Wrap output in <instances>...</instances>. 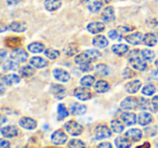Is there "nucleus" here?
I'll return each mask as SVG.
<instances>
[{"label":"nucleus","mask_w":158,"mask_h":148,"mask_svg":"<svg viewBox=\"0 0 158 148\" xmlns=\"http://www.w3.org/2000/svg\"><path fill=\"white\" fill-rule=\"evenodd\" d=\"M140 52L139 50H132L129 53V63L134 69L139 70V72H143L146 69L147 65L143 59H140Z\"/></svg>","instance_id":"f257e3e1"},{"label":"nucleus","mask_w":158,"mask_h":148,"mask_svg":"<svg viewBox=\"0 0 158 148\" xmlns=\"http://www.w3.org/2000/svg\"><path fill=\"white\" fill-rule=\"evenodd\" d=\"M65 131L72 136H78L82 133V126L76 121H68L64 125Z\"/></svg>","instance_id":"f03ea898"},{"label":"nucleus","mask_w":158,"mask_h":148,"mask_svg":"<svg viewBox=\"0 0 158 148\" xmlns=\"http://www.w3.org/2000/svg\"><path fill=\"white\" fill-rule=\"evenodd\" d=\"M11 57H12V60H14V61L18 62V63H24V62H26L27 59H28V54H27L26 51L23 50V49L16 48L12 51Z\"/></svg>","instance_id":"7ed1b4c3"},{"label":"nucleus","mask_w":158,"mask_h":148,"mask_svg":"<svg viewBox=\"0 0 158 148\" xmlns=\"http://www.w3.org/2000/svg\"><path fill=\"white\" fill-rule=\"evenodd\" d=\"M94 136L97 139H104L112 136V131L105 125H99L94 130Z\"/></svg>","instance_id":"20e7f679"},{"label":"nucleus","mask_w":158,"mask_h":148,"mask_svg":"<svg viewBox=\"0 0 158 148\" xmlns=\"http://www.w3.org/2000/svg\"><path fill=\"white\" fill-rule=\"evenodd\" d=\"M74 96L80 101H88L91 98L92 94H91V92L86 87H81V88H76L74 90Z\"/></svg>","instance_id":"39448f33"},{"label":"nucleus","mask_w":158,"mask_h":148,"mask_svg":"<svg viewBox=\"0 0 158 148\" xmlns=\"http://www.w3.org/2000/svg\"><path fill=\"white\" fill-rule=\"evenodd\" d=\"M51 141L54 145H63L64 143L67 142V135L62 130H57L51 136Z\"/></svg>","instance_id":"423d86ee"},{"label":"nucleus","mask_w":158,"mask_h":148,"mask_svg":"<svg viewBox=\"0 0 158 148\" xmlns=\"http://www.w3.org/2000/svg\"><path fill=\"white\" fill-rule=\"evenodd\" d=\"M120 107L125 110H132L139 107V101L135 97H126L120 103Z\"/></svg>","instance_id":"0eeeda50"},{"label":"nucleus","mask_w":158,"mask_h":148,"mask_svg":"<svg viewBox=\"0 0 158 148\" xmlns=\"http://www.w3.org/2000/svg\"><path fill=\"white\" fill-rule=\"evenodd\" d=\"M51 93L56 100H62L66 95V90L61 84H52L51 85Z\"/></svg>","instance_id":"6e6552de"},{"label":"nucleus","mask_w":158,"mask_h":148,"mask_svg":"<svg viewBox=\"0 0 158 148\" xmlns=\"http://www.w3.org/2000/svg\"><path fill=\"white\" fill-rule=\"evenodd\" d=\"M53 76H54V78L56 79V80L61 81V82H67L70 79L69 74H68L66 70L62 69V68H55V69L53 70Z\"/></svg>","instance_id":"1a4fd4ad"},{"label":"nucleus","mask_w":158,"mask_h":148,"mask_svg":"<svg viewBox=\"0 0 158 148\" xmlns=\"http://www.w3.org/2000/svg\"><path fill=\"white\" fill-rule=\"evenodd\" d=\"M1 134L3 137L11 138V137H15L19 134V130L15 125H7L1 128Z\"/></svg>","instance_id":"9d476101"},{"label":"nucleus","mask_w":158,"mask_h":148,"mask_svg":"<svg viewBox=\"0 0 158 148\" xmlns=\"http://www.w3.org/2000/svg\"><path fill=\"white\" fill-rule=\"evenodd\" d=\"M21 81L20 76L15 74H9V75H6L1 78V82L3 84H7V85H13V84H18L19 82Z\"/></svg>","instance_id":"9b49d317"},{"label":"nucleus","mask_w":158,"mask_h":148,"mask_svg":"<svg viewBox=\"0 0 158 148\" xmlns=\"http://www.w3.org/2000/svg\"><path fill=\"white\" fill-rule=\"evenodd\" d=\"M101 18L105 23H110L115 20V11L113 7H106L102 12Z\"/></svg>","instance_id":"f8f14e48"},{"label":"nucleus","mask_w":158,"mask_h":148,"mask_svg":"<svg viewBox=\"0 0 158 148\" xmlns=\"http://www.w3.org/2000/svg\"><path fill=\"white\" fill-rule=\"evenodd\" d=\"M19 123L22 128L26 129V130H34L37 126V122L29 117H23L22 119H20Z\"/></svg>","instance_id":"ddd939ff"},{"label":"nucleus","mask_w":158,"mask_h":148,"mask_svg":"<svg viewBox=\"0 0 158 148\" xmlns=\"http://www.w3.org/2000/svg\"><path fill=\"white\" fill-rule=\"evenodd\" d=\"M141 85H142V83H141L140 80H133V81L128 82L127 84L125 85V90L128 93L134 94L141 89Z\"/></svg>","instance_id":"4468645a"},{"label":"nucleus","mask_w":158,"mask_h":148,"mask_svg":"<svg viewBox=\"0 0 158 148\" xmlns=\"http://www.w3.org/2000/svg\"><path fill=\"white\" fill-rule=\"evenodd\" d=\"M104 28H105V25L100 22L90 23V24L87 26V31L90 34H99V33H101V31H103Z\"/></svg>","instance_id":"2eb2a0df"},{"label":"nucleus","mask_w":158,"mask_h":148,"mask_svg":"<svg viewBox=\"0 0 158 148\" xmlns=\"http://www.w3.org/2000/svg\"><path fill=\"white\" fill-rule=\"evenodd\" d=\"M87 111V107L82 104H79V103H73L70 105V113L75 116H80L84 115Z\"/></svg>","instance_id":"dca6fc26"},{"label":"nucleus","mask_w":158,"mask_h":148,"mask_svg":"<svg viewBox=\"0 0 158 148\" xmlns=\"http://www.w3.org/2000/svg\"><path fill=\"white\" fill-rule=\"evenodd\" d=\"M143 37H144V36L142 35V33H133V34H130L129 36H127L126 40H127L130 44L136 46V44H140L141 41H143Z\"/></svg>","instance_id":"f3484780"},{"label":"nucleus","mask_w":158,"mask_h":148,"mask_svg":"<svg viewBox=\"0 0 158 148\" xmlns=\"http://www.w3.org/2000/svg\"><path fill=\"white\" fill-rule=\"evenodd\" d=\"M120 119L125 122L127 125H133L138 120H136V116L133 113H123L120 115Z\"/></svg>","instance_id":"a211bd4d"},{"label":"nucleus","mask_w":158,"mask_h":148,"mask_svg":"<svg viewBox=\"0 0 158 148\" xmlns=\"http://www.w3.org/2000/svg\"><path fill=\"white\" fill-rule=\"evenodd\" d=\"M61 6H62L61 0H46L44 1V8L50 12L57 10L59 8H61Z\"/></svg>","instance_id":"6ab92c4d"},{"label":"nucleus","mask_w":158,"mask_h":148,"mask_svg":"<svg viewBox=\"0 0 158 148\" xmlns=\"http://www.w3.org/2000/svg\"><path fill=\"white\" fill-rule=\"evenodd\" d=\"M29 63H31V65L34 66L35 68H44V67H46V66H48V62L40 56L31 57Z\"/></svg>","instance_id":"aec40b11"},{"label":"nucleus","mask_w":158,"mask_h":148,"mask_svg":"<svg viewBox=\"0 0 158 148\" xmlns=\"http://www.w3.org/2000/svg\"><path fill=\"white\" fill-rule=\"evenodd\" d=\"M126 136L133 142H139L142 138V131L139 129H131L126 133Z\"/></svg>","instance_id":"412c9836"},{"label":"nucleus","mask_w":158,"mask_h":148,"mask_svg":"<svg viewBox=\"0 0 158 148\" xmlns=\"http://www.w3.org/2000/svg\"><path fill=\"white\" fill-rule=\"evenodd\" d=\"M91 61H92V59L89 56V54L87 52L80 53V54H78L75 57V63L78 64V65H84V64L91 63Z\"/></svg>","instance_id":"4be33fe9"},{"label":"nucleus","mask_w":158,"mask_h":148,"mask_svg":"<svg viewBox=\"0 0 158 148\" xmlns=\"http://www.w3.org/2000/svg\"><path fill=\"white\" fill-rule=\"evenodd\" d=\"M94 90L98 93H105V92H107L110 90V84L104 80H99L95 82Z\"/></svg>","instance_id":"5701e85b"},{"label":"nucleus","mask_w":158,"mask_h":148,"mask_svg":"<svg viewBox=\"0 0 158 148\" xmlns=\"http://www.w3.org/2000/svg\"><path fill=\"white\" fill-rule=\"evenodd\" d=\"M153 121V117L148 113H141L138 117V122L141 125H147Z\"/></svg>","instance_id":"b1692460"},{"label":"nucleus","mask_w":158,"mask_h":148,"mask_svg":"<svg viewBox=\"0 0 158 148\" xmlns=\"http://www.w3.org/2000/svg\"><path fill=\"white\" fill-rule=\"evenodd\" d=\"M26 25L24 23H19V22H12L11 24L8 26V29L12 31H15V33H23V31H26Z\"/></svg>","instance_id":"393cba45"},{"label":"nucleus","mask_w":158,"mask_h":148,"mask_svg":"<svg viewBox=\"0 0 158 148\" xmlns=\"http://www.w3.org/2000/svg\"><path fill=\"white\" fill-rule=\"evenodd\" d=\"M143 43L147 47H154L157 43V38H156V36L154 34L148 33L143 37Z\"/></svg>","instance_id":"a878e982"},{"label":"nucleus","mask_w":158,"mask_h":148,"mask_svg":"<svg viewBox=\"0 0 158 148\" xmlns=\"http://www.w3.org/2000/svg\"><path fill=\"white\" fill-rule=\"evenodd\" d=\"M92 43L94 44L97 48H106L108 46V40L104 36H97L94 39L92 40Z\"/></svg>","instance_id":"bb28decb"},{"label":"nucleus","mask_w":158,"mask_h":148,"mask_svg":"<svg viewBox=\"0 0 158 148\" xmlns=\"http://www.w3.org/2000/svg\"><path fill=\"white\" fill-rule=\"evenodd\" d=\"M115 145L117 148H130L131 147V143L127 137L119 136L115 139Z\"/></svg>","instance_id":"cd10ccee"},{"label":"nucleus","mask_w":158,"mask_h":148,"mask_svg":"<svg viewBox=\"0 0 158 148\" xmlns=\"http://www.w3.org/2000/svg\"><path fill=\"white\" fill-rule=\"evenodd\" d=\"M94 70H95V75H97L98 77H104L110 74V69H108L107 66L104 65V64H99V65H97Z\"/></svg>","instance_id":"c85d7f7f"},{"label":"nucleus","mask_w":158,"mask_h":148,"mask_svg":"<svg viewBox=\"0 0 158 148\" xmlns=\"http://www.w3.org/2000/svg\"><path fill=\"white\" fill-rule=\"evenodd\" d=\"M20 74H21V76L25 77V78H29V77H31L34 74H35L34 66H31V65L23 66V67L20 69Z\"/></svg>","instance_id":"c756f323"},{"label":"nucleus","mask_w":158,"mask_h":148,"mask_svg":"<svg viewBox=\"0 0 158 148\" xmlns=\"http://www.w3.org/2000/svg\"><path fill=\"white\" fill-rule=\"evenodd\" d=\"M27 49L31 53H41L44 50V46L40 42H33L27 47Z\"/></svg>","instance_id":"7c9ffc66"},{"label":"nucleus","mask_w":158,"mask_h":148,"mask_svg":"<svg viewBox=\"0 0 158 148\" xmlns=\"http://www.w3.org/2000/svg\"><path fill=\"white\" fill-rule=\"evenodd\" d=\"M128 50H129L128 46H126V44H121V43L120 44H115V46L112 47V51L117 55L126 54V53L128 52Z\"/></svg>","instance_id":"2f4dec72"},{"label":"nucleus","mask_w":158,"mask_h":148,"mask_svg":"<svg viewBox=\"0 0 158 148\" xmlns=\"http://www.w3.org/2000/svg\"><path fill=\"white\" fill-rule=\"evenodd\" d=\"M18 62H15L14 60H10V61H7L3 63L2 65V70L7 72V70H16L19 68Z\"/></svg>","instance_id":"473e14b6"},{"label":"nucleus","mask_w":158,"mask_h":148,"mask_svg":"<svg viewBox=\"0 0 158 148\" xmlns=\"http://www.w3.org/2000/svg\"><path fill=\"white\" fill-rule=\"evenodd\" d=\"M141 55H142V59L144 60L145 62H152L154 59H155V52L152 50H147V49L142 50Z\"/></svg>","instance_id":"72a5a7b5"},{"label":"nucleus","mask_w":158,"mask_h":148,"mask_svg":"<svg viewBox=\"0 0 158 148\" xmlns=\"http://www.w3.org/2000/svg\"><path fill=\"white\" fill-rule=\"evenodd\" d=\"M95 79L93 76H90V75H87V76L82 77L81 80H80V84L82 85V87H86V88H89L91 87V85L94 83Z\"/></svg>","instance_id":"f704fd0d"},{"label":"nucleus","mask_w":158,"mask_h":148,"mask_svg":"<svg viewBox=\"0 0 158 148\" xmlns=\"http://www.w3.org/2000/svg\"><path fill=\"white\" fill-rule=\"evenodd\" d=\"M139 107L142 110H149V109L152 110V103L146 98L140 97L139 98Z\"/></svg>","instance_id":"c9c22d12"},{"label":"nucleus","mask_w":158,"mask_h":148,"mask_svg":"<svg viewBox=\"0 0 158 148\" xmlns=\"http://www.w3.org/2000/svg\"><path fill=\"white\" fill-rule=\"evenodd\" d=\"M102 5H103V3L100 2L99 0H94L93 2H91L90 5L88 6V9H89V11L92 12V13H98V12L101 10Z\"/></svg>","instance_id":"e433bc0d"},{"label":"nucleus","mask_w":158,"mask_h":148,"mask_svg":"<svg viewBox=\"0 0 158 148\" xmlns=\"http://www.w3.org/2000/svg\"><path fill=\"white\" fill-rule=\"evenodd\" d=\"M110 126H112V130L116 133H121L125 129V126L123 125V123L119 120H113L110 122Z\"/></svg>","instance_id":"4c0bfd02"},{"label":"nucleus","mask_w":158,"mask_h":148,"mask_svg":"<svg viewBox=\"0 0 158 148\" xmlns=\"http://www.w3.org/2000/svg\"><path fill=\"white\" fill-rule=\"evenodd\" d=\"M68 148H87V146L80 139H70L68 143Z\"/></svg>","instance_id":"58836bf2"},{"label":"nucleus","mask_w":158,"mask_h":148,"mask_svg":"<svg viewBox=\"0 0 158 148\" xmlns=\"http://www.w3.org/2000/svg\"><path fill=\"white\" fill-rule=\"evenodd\" d=\"M21 43V38L18 37H10L6 40V44L10 48H16Z\"/></svg>","instance_id":"ea45409f"},{"label":"nucleus","mask_w":158,"mask_h":148,"mask_svg":"<svg viewBox=\"0 0 158 148\" xmlns=\"http://www.w3.org/2000/svg\"><path fill=\"white\" fill-rule=\"evenodd\" d=\"M57 113H59V117L60 119H64V118L68 117V110L67 108L65 107V105L64 104H60L59 106H57Z\"/></svg>","instance_id":"a19ab883"},{"label":"nucleus","mask_w":158,"mask_h":148,"mask_svg":"<svg viewBox=\"0 0 158 148\" xmlns=\"http://www.w3.org/2000/svg\"><path fill=\"white\" fill-rule=\"evenodd\" d=\"M44 54L48 59L50 60H55L60 56V51L54 50V49H48V50L44 51Z\"/></svg>","instance_id":"79ce46f5"},{"label":"nucleus","mask_w":158,"mask_h":148,"mask_svg":"<svg viewBox=\"0 0 158 148\" xmlns=\"http://www.w3.org/2000/svg\"><path fill=\"white\" fill-rule=\"evenodd\" d=\"M155 92H156V88H155V85H153V84L145 85V87L143 88V90H142V93L144 94V95H146V96L153 95Z\"/></svg>","instance_id":"37998d69"},{"label":"nucleus","mask_w":158,"mask_h":148,"mask_svg":"<svg viewBox=\"0 0 158 148\" xmlns=\"http://www.w3.org/2000/svg\"><path fill=\"white\" fill-rule=\"evenodd\" d=\"M108 38L112 40H121V35L118 31H108Z\"/></svg>","instance_id":"c03bdc74"},{"label":"nucleus","mask_w":158,"mask_h":148,"mask_svg":"<svg viewBox=\"0 0 158 148\" xmlns=\"http://www.w3.org/2000/svg\"><path fill=\"white\" fill-rule=\"evenodd\" d=\"M77 51H78V48L76 46H69L68 48L65 49V54L67 56H73L74 54H76Z\"/></svg>","instance_id":"a18cd8bd"},{"label":"nucleus","mask_w":158,"mask_h":148,"mask_svg":"<svg viewBox=\"0 0 158 148\" xmlns=\"http://www.w3.org/2000/svg\"><path fill=\"white\" fill-rule=\"evenodd\" d=\"M86 52L88 53L89 56H90L91 59H92V61H93V60L99 59V57L101 56V53H100L98 50H92V49H89V50H87Z\"/></svg>","instance_id":"49530a36"},{"label":"nucleus","mask_w":158,"mask_h":148,"mask_svg":"<svg viewBox=\"0 0 158 148\" xmlns=\"http://www.w3.org/2000/svg\"><path fill=\"white\" fill-rule=\"evenodd\" d=\"M134 76H135V74H134L133 70H131L130 68H125V69H123V78L128 79V78H132V77H134Z\"/></svg>","instance_id":"de8ad7c7"},{"label":"nucleus","mask_w":158,"mask_h":148,"mask_svg":"<svg viewBox=\"0 0 158 148\" xmlns=\"http://www.w3.org/2000/svg\"><path fill=\"white\" fill-rule=\"evenodd\" d=\"M151 103H152V110L158 111V95L154 96L153 100L151 101Z\"/></svg>","instance_id":"09e8293b"},{"label":"nucleus","mask_w":158,"mask_h":148,"mask_svg":"<svg viewBox=\"0 0 158 148\" xmlns=\"http://www.w3.org/2000/svg\"><path fill=\"white\" fill-rule=\"evenodd\" d=\"M80 69H81L82 72H90V70L93 69V66L91 65V63L84 64V65H80Z\"/></svg>","instance_id":"8fccbe9b"},{"label":"nucleus","mask_w":158,"mask_h":148,"mask_svg":"<svg viewBox=\"0 0 158 148\" xmlns=\"http://www.w3.org/2000/svg\"><path fill=\"white\" fill-rule=\"evenodd\" d=\"M130 29H131V27H128V26H119L118 28H117V31H119V33H127V31H130Z\"/></svg>","instance_id":"3c124183"},{"label":"nucleus","mask_w":158,"mask_h":148,"mask_svg":"<svg viewBox=\"0 0 158 148\" xmlns=\"http://www.w3.org/2000/svg\"><path fill=\"white\" fill-rule=\"evenodd\" d=\"M0 148H10V143L5 139H1L0 141Z\"/></svg>","instance_id":"603ef678"},{"label":"nucleus","mask_w":158,"mask_h":148,"mask_svg":"<svg viewBox=\"0 0 158 148\" xmlns=\"http://www.w3.org/2000/svg\"><path fill=\"white\" fill-rule=\"evenodd\" d=\"M98 148H113L112 144L108 143V142H105V143H101L99 146H98Z\"/></svg>","instance_id":"864d4df0"},{"label":"nucleus","mask_w":158,"mask_h":148,"mask_svg":"<svg viewBox=\"0 0 158 148\" xmlns=\"http://www.w3.org/2000/svg\"><path fill=\"white\" fill-rule=\"evenodd\" d=\"M20 1L21 0H7V2L9 6H15V5H18Z\"/></svg>","instance_id":"5fc2aeb1"},{"label":"nucleus","mask_w":158,"mask_h":148,"mask_svg":"<svg viewBox=\"0 0 158 148\" xmlns=\"http://www.w3.org/2000/svg\"><path fill=\"white\" fill-rule=\"evenodd\" d=\"M138 148H149V144L145 143V144H143L142 146H140V147H138Z\"/></svg>","instance_id":"6e6d98bb"},{"label":"nucleus","mask_w":158,"mask_h":148,"mask_svg":"<svg viewBox=\"0 0 158 148\" xmlns=\"http://www.w3.org/2000/svg\"><path fill=\"white\" fill-rule=\"evenodd\" d=\"M6 56V51L5 50H1V60H3Z\"/></svg>","instance_id":"4d7b16f0"},{"label":"nucleus","mask_w":158,"mask_h":148,"mask_svg":"<svg viewBox=\"0 0 158 148\" xmlns=\"http://www.w3.org/2000/svg\"><path fill=\"white\" fill-rule=\"evenodd\" d=\"M100 2H102V3H108L110 1V0H99Z\"/></svg>","instance_id":"13d9d810"},{"label":"nucleus","mask_w":158,"mask_h":148,"mask_svg":"<svg viewBox=\"0 0 158 148\" xmlns=\"http://www.w3.org/2000/svg\"><path fill=\"white\" fill-rule=\"evenodd\" d=\"M153 76L154 77H158V70H156V72H153Z\"/></svg>","instance_id":"bf43d9fd"},{"label":"nucleus","mask_w":158,"mask_h":148,"mask_svg":"<svg viewBox=\"0 0 158 148\" xmlns=\"http://www.w3.org/2000/svg\"><path fill=\"white\" fill-rule=\"evenodd\" d=\"M155 65H156V66H157V67H158V60H156V62H155Z\"/></svg>","instance_id":"052dcab7"}]
</instances>
